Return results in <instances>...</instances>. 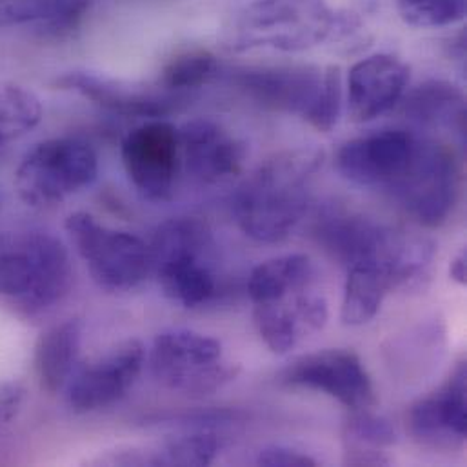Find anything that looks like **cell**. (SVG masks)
Listing matches in <instances>:
<instances>
[{
  "instance_id": "20",
  "label": "cell",
  "mask_w": 467,
  "mask_h": 467,
  "mask_svg": "<svg viewBox=\"0 0 467 467\" xmlns=\"http://www.w3.org/2000/svg\"><path fill=\"white\" fill-rule=\"evenodd\" d=\"M82 335L84 324L80 318H67L42 333L35 348V369L44 391L58 393L67 386L77 369Z\"/></svg>"
},
{
  "instance_id": "12",
  "label": "cell",
  "mask_w": 467,
  "mask_h": 467,
  "mask_svg": "<svg viewBox=\"0 0 467 467\" xmlns=\"http://www.w3.org/2000/svg\"><path fill=\"white\" fill-rule=\"evenodd\" d=\"M289 388L329 395L351 411L371 410L377 393L360 357L349 349H324L296 358L280 373Z\"/></svg>"
},
{
  "instance_id": "30",
  "label": "cell",
  "mask_w": 467,
  "mask_h": 467,
  "mask_svg": "<svg viewBox=\"0 0 467 467\" xmlns=\"http://www.w3.org/2000/svg\"><path fill=\"white\" fill-rule=\"evenodd\" d=\"M256 464L265 467H315L318 462L307 453H300L296 450L285 446H269L260 450L256 457Z\"/></svg>"
},
{
  "instance_id": "7",
  "label": "cell",
  "mask_w": 467,
  "mask_h": 467,
  "mask_svg": "<svg viewBox=\"0 0 467 467\" xmlns=\"http://www.w3.org/2000/svg\"><path fill=\"white\" fill-rule=\"evenodd\" d=\"M150 368L166 389L186 397H208L234 380L240 368L224 357L223 344L192 329H168L155 337Z\"/></svg>"
},
{
  "instance_id": "13",
  "label": "cell",
  "mask_w": 467,
  "mask_h": 467,
  "mask_svg": "<svg viewBox=\"0 0 467 467\" xmlns=\"http://www.w3.org/2000/svg\"><path fill=\"white\" fill-rule=\"evenodd\" d=\"M144 360V346L130 338L75 369L67 382L69 408L84 415L117 404L139 380Z\"/></svg>"
},
{
  "instance_id": "29",
  "label": "cell",
  "mask_w": 467,
  "mask_h": 467,
  "mask_svg": "<svg viewBox=\"0 0 467 467\" xmlns=\"http://www.w3.org/2000/svg\"><path fill=\"white\" fill-rule=\"evenodd\" d=\"M467 0H399L402 20L413 27H446L464 20Z\"/></svg>"
},
{
  "instance_id": "21",
  "label": "cell",
  "mask_w": 467,
  "mask_h": 467,
  "mask_svg": "<svg viewBox=\"0 0 467 467\" xmlns=\"http://www.w3.org/2000/svg\"><path fill=\"white\" fill-rule=\"evenodd\" d=\"M93 0H0V29L36 24L38 31L58 38L73 33Z\"/></svg>"
},
{
  "instance_id": "2",
  "label": "cell",
  "mask_w": 467,
  "mask_h": 467,
  "mask_svg": "<svg viewBox=\"0 0 467 467\" xmlns=\"http://www.w3.org/2000/svg\"><path fill=\"white\" fill-rule=\"evenodd\" d=\"M322 162L318 148H296L258 166L234 193V219L242 234L265 244L287 238L306 217L311 182Z\"/></svg>"
},
{
  "instance_id": "14",
  "label": "cell",
  "mask_w": 467,
  "mask_h": 467,
  "mask_svg": "<svg viewBox=\"0 0 467 467\" xmlns=\"http://www.w3.org/2000/svg\"><path fill=\"white\" fill-rule=\"evenodd\" d=\"M411 439L430 451L453 453L466 446L467 366L461 360L450 379L408 411Z\"/></svg>"
},
{
  "instance_id": "19",
  "label": "cell",
  "mask_w": 467,
  "mask_h": 467,
  "mask_svg": "<svg viewBox=\"0 0 467 467\" xmlns=\"http://www.w3.org/2000/svg\"><path fill=\"white\" fill-rule=\"evenodd\" d=\"M57 86L75 91L111 113L142 117L150 120L173 113L186 100V97L164 91L161 88H135L88 71H69L57 78Z\"/></svg>"
},
{
  "instance_id": "16",
  "label": "cell",
  "mask_w": 467,
  "mask_h": 467,
  "mask_svg": "<svg viewBox=\"0 0 467 467\" xmlns=\"http://www.w3.org/2000/svg\"><path fill=\"white\" fill-rule=\"evenodd\" d=\"M182 168L201 184H221L240 175L245 144L212 119H195L179 128Z\"/></svg>"
},
{
  "instance_id": "3",
  "label": "cell",
  "mask_w": 467,
  "mask_h": 467,
  "mask_svg": "<svg viewBox=\"0 0 467 467\" xmlns=\"http://www.w3.org/2000/svg\"><path fill=\"white\" fill-rule=\"evenodd\" d=\"M66 244L44 230L0 234V304L36 317L57 306L71 287Z\"/></svg>"
},
{
  "instance_id": "26",
  "label": "cell",
  "mask_w": 467,
  "mask_h": 467,
  "mask_svg": "<svg viewBox=\"0 0 467 467\" xmlns=\"http://www.w3.org/2000/svg\"><path fill=\"white\" fill-rule=\"evenodd\" d=\"M221 451V441L213 433H190L173 437L151 455H128L117 464L137 466H210Z\"/></svg>"
},
{
  "instance_id": "22",
  "label": "cell",
  "mask_w": 467,
  "mask_h": 467,
  "mask_svg": "<svg viewBox=\"0 0 467 467\" xmlns=\"http://www.w3.org/2000/svg\"><path fill=\"white\" fill-rule=\"evenodd\" d=\"M342 444L348 466H389L388 451L397 444V433L386 419L357 410L344 422Z\"/></svg>"
},
{
  "instance_id": "28",
  "label": "cell",
  "mask_w": 467,
  "mask_h": 467,
  "mask_svg": "<svg viewBox=\"0 0 467 467\" xmlns=\"http://www.w3.org/2000/svg\"><path fill=\"white\" fill-rule=\"evenodd\" d=\"M219 73L217 57L208 49H190L173 57L161 73L164 91L182 95L210 84Z\"/></svg>"
},
{
  "instance_id": "6",
  "label": "cell",
  "mask_w": 467,
  "mask_h": 467,
  "mask_svg": "<svg viewBox=\"0 0 467 467\" xmlns=\"http://www.w3.org/2000/svg\"><path fill=\"white\" fill-rule=\"evenodd\" d=\"M335 26L326 0H254L234 18L230 47L298 53L327 40Z\"/></svg>"
},
{
  "instance_id": "11",
  "label": "cell",
  "mask_w": 467,
  "mask_h": 467,
  "mask_svg": "<svg viewBox=\"0 0 467 467\" xmlns=\"http://www.w3.org/2000/svg\"><path fill=\"white\" fill-rule=\"evenodd\" d=\"M120 157L131 184L142 197L168 201L182 170L179 128L168 120L151 119L124 137Z\"/></svg>"
},
{
  "instance_id": "8",
  "label": "cell",
  "mask_w": 467,
  "mask_h": 467,
  "mask_svg": "<svg viewBox=\"0 0 467 467\" xmlns=\"http://www.w3.org/2000/svg\"><path fill=\"white\" fill-rule=\"evenodd\" d=\"M99 175L95 150L80 139H49L26 153L15 173L18 197L31 208H49L89 188Z\"/></svg>"
},
{
  "instance_id": "9",
  "label": "cell",
  "mask_w": 467,
  "mask_h": 467,
  "mask_svg": "<svg viewBox=\"0 0 467 467\" xmlns=\"http://www.w3.org/2000/svg\"><path fill=\"white\" fill-rule=\"evenodd\" d=\"M66 232L91 278L104 291H130L151 271L150 245L137 234L113 230L86 212L71 213Z\"/></svg>"
},
{
  "instance_id": "1",
  "label": "cell",
  "mask_w": 467,
  "mask_h": 467,
  "mask_svg": "<svg viewBox=\"0 0 467 467\" xmlns=\"http://www.w3.org/2000/svg\"><path fill=\"white\" fill-rule=\"evenodd\" d=\"M313 234L333 260L348 269L377 267L389 276L393 289H420L431 278L437 245L426 236L342 208L326 210L317 219Z\"/></svg>"
},
{
  "instance_id": "4",
  "label": "cell",
  "mask_w": 467,
  "mask_h": 467,
  "mask_svg": "<svg viewBox=\"0 0 467 467\" xmlns=\"http://www.w3.org/2000/svg\"><path fill=\"white\" fill-rule=\"evenodd\" d=\"M234 84L260 106L298 115L320 133L340 117L342 80L338 66H271L236 71Z\"/></svg>"
},
{
  "instance_id": "24",
  "label": "cell",
  "mask_w": 467,
  "mask_h": 467,
  "mask_svg": "<svg viewBox=\"0 0 467 467\" xmlns=\"http://www.w3.org/2000/svg\"><path fill=\"white\" fill-rule=\"evenodd\" d=\"M404 113L428 126L464 131L466 99L451 82L430 80L404 99Z\"/></svg>"
},
{
  "instance_id": "17",
  "label": "cell",
  "mask_w": 467,
  "mask_h": 467,
  "mask_svg": "<svg viewBox=\"0 0 467 467\" xmlns=\"http://www.w3.org/2000/svg\"><path fill=\"white\" fill-rule=\"evenodd\" d=\"M329 309L320 293L311 287L280 300L254 304L253 322L264 344L276 355L289 353L311 335L324 329Z\"/></svg>"
},
{
  "instance_id": "31",
  "label": "cell",
  "mask_w": 467,
  "mask_h": 467,
  "mask_svg": "<svg viewBox=\"0 0 467 467\" xmlns=\"http://www.w3.org/2000/svg\"><path fill=\"white\" fill-rule=\"evenodd\" d=\"M24 391L16 386L5 388L0 391V424L13 420L22 406Z\"/></svg>"
},
{
  "instance_id": "32",
  "label": "cell",
  "mask_w": 467,
  "mask_h": 467,
  "mask_svg": "<svg viewBox=\"0 0 467 467\" xmlns=\"http://www.w3.org/2000/svg\"><path fill=\"white\" fill-rule=\"evenodd\" d=\"M450 275L451 278L461 284V285H466L467 282V256L466 251H462L453 262H451V267H450Z\"/></svg>"
},
{
  "instance_id": "5",
  "label": "cell",
  "mask_w": 467,
  "mask_h": 467,
  "mask_svg": "<svg viewBox=\"0 0 467 467\" xmlns=\"http://www.w3.org/2000/svg\"><path fill=\"white\" fill-rule=\"evenodd\" d=\"M213 249V232L201 219L177 217L159 226L150 245L151 271L170 300L199 307L215 296Z\"/></svg>"
},
{
  "instance_id": "18",
  "label": "cell",
  "mask_w": 467,
  "mask_h": 467,
  "mask_svg": "<svg viewBox=\"0 0 467 467\" xmlns=\"http://www.w3.org/2000/svg\"><path fill=\"white\" fill-rule=\"evenodd\" d=\"M410 84V66L399 57L379 53L349 69L348 106L355 122H371L391 111Z\"/></svg>"
},
{
  "instance_id": "23",
  "label": "cell",
  "mask_w": 467,
  "mask_h": 467,
  "mask_svg": "<svg viewBox=\"0 0 467 467\" xmlns=\"http://www.w3.org/2000/svg\"><path fill=\"white\" fill-rule=\"evenodd\" d=\"M315 265L307 254H284L256 265L247 282L253 304L280 300L291 293L307 289L315 280Z\"/></svg>"
},
{
  "instance_id": "10",
  "label": "cell",
  "mask_w": 467,
  "mask_h": 467,
  "mask_svg": "<svg viewBox=\"0 0 467 467\" xmlns=\"http://www.w3.org/2000/svg\"><path fill=\"white\" fill-rule=\"evenodd\" d=\"M388 192L417 224L442 226L459 195V168L453 151L442 142L419 137L410 164Z\"/></svg>"
},
{
  "instance_id": "27",
  "label": "cell",
  "mask_w": 467,
  "mask_h": 467,
  "mask_svg": "<svg viewBox=\"0 0 467 467\" xmlns=\"http://www.w3.org/2000/svg\"><path fill=\"white\" fill-rule=\"evenodd\" d=\"M42 119V104L38 97L18 84L0 82V151L33 128Z\"/></svg>"
},
{
  "instance_id": "15",
  "label": "cell",
  "mask_w": 467,
  "mask_h": 467,
  "mask_svg": "<svg viewBox=\"0 0 467 467\" xmlns=\"http://www.w3.org/2000/svg\"><path fill=\"white\" fill-rule=\"evenodd\" d=\"M419 135L408 130H380L340 146L335 157L338 173L366 188H389L410 164Z\"/></svg>"
},
{
  "instance_id": "25",
  "label": "cell",
  "mask_w": 467,
  "mask_h": 467,
  "mask_svg": "<svg viewBox=\"0 0 467 467\" xmlns=\"http://www.w3.org/2000/svg\"><path fill=\"white\" fill-rule=\"evenodd\" d=\"M393 291L389 276L369 265H355L348 269L340 318L346 326H364L371 322L388 293Z\"/></svg>"
}]
</instances>
